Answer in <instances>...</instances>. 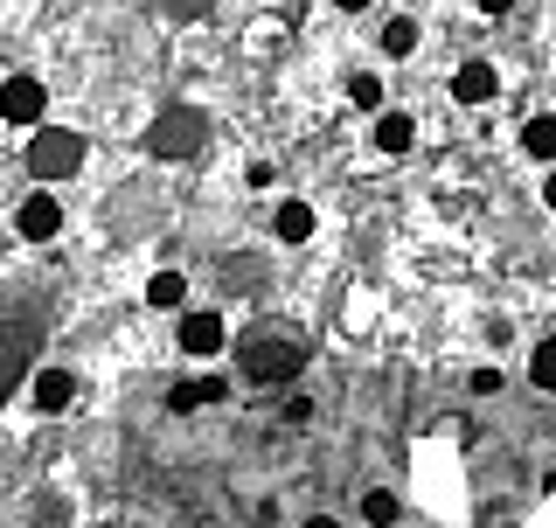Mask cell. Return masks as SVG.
Segmentation results:
<instances>
[{"instance_id":"cell-18","label":"cell","mask_w":556,"mask_h":528,"mask_svg":"<svg viewBox=\"0 0 556 528\" xmlns=\"http://www.w3.org/2000/svg\"><path fill=\"white\" fill-rule=\"evenodd\" d=\"M348 104H362V112H382V77H376V70H355V77H348Z\"/></svg>"},{"instance_id":"cell-20","label":"cell","mask_w":556,"mask_h":528,"mask_svg":"<svg viewBox=\"0 0 556 528\" xmlns=\"http://www.w3.org/2000/svg\"><path fill=\"white\" fill-rule=\"evenodd\" d=\"M243 188H251V196H271V188H278V167L271 161H251V167H243Z\"/></svg>"},{"instance_id":"cell-22","label":"cell","mask_w":556,"mask_h":528,"mask_svg":"<svg viewBox=\"0 0 556 528\" xmlns=\"http://www.w3.org/2000/svg\"><path fill=\"white\" fill-rule=\"evenodd\" d=\"M286 425H313V397H286Z\"/></svg>"},{"instance_id":"cell-12","label":"cell","mask_w":556,"mask_h":528,"mask_svg":"<svg viewBox=\"0 0 556 528\" xmlns=\"http://www.w3.org/2000/svg\"><path fill=\"white\" fill-rule=\"evenodd\" d=\"M417 42H425V28H417L410 14H390V22L376 28V49H382V56H390V63H404V56H417Z\"/></svg>"},{"instance_id":"cell-5","label":"cell","mask_w":556,"mask_h":528,"mask_svg":"<svg viewBox=\"0 0 556 528\" xmlns=\"http://www.w3.org/2000/svg\"><path fill=\"white\" fill-rule=\"evenodd\" d=\"M14 237H22V243H56V237H63V202H56V188H42V181L28 188L22 209H14Z\"/></svg>"},{"instance_id":"cell-25","label":"cell","mask_w":556,"mask_h":528,"mask_svg":"<svg viewBox=\"0 0 556 528\" xmlns=\"http://www.w3.org/2000/svg\"><path fill=\"white\" fill-rule=\"evenodd\" d=\"M334 8H341V14H369L376 0H334Z\"/></svg>"},{"instance_id":"cell-6","label":"cell","mask_w":556,"mask_h":528,"mask_svg":"<svg viewBox=\"0 0 556 528\" xmlns=\"http://www.w3.org/2000/svg\"><path fill=\"white\" fill-rule=\"evenodd\" d=\"M42 112H49V84L35 77V70H14L8 84H0V118H8V126H42Z\"/></svg>"},{"instance_id":"cell-16","label":"cell","mask_w":556,"mask_h":528,"mask_svg":"<svg viewBox=\"0 0 556 528\" xmlns=\"http://www.w3.org/2000/svg\"><path fill=\"white\" fill-rule=\"evenodd\" d=\"M521 153H529V161H556V112H535L529 126H521Z\"/></svg>"},{"instance_id":"cell-11","label":"cell","mask_w":556,"mask_h":528,"mask_svg":"<svg viewBox=\"0 0 556 528\" xmlns=\"http://www.w3.org/2000/svg\"><path fill=\"white\" fill-rule=\"evenodd\" d=\"M313 230H320V216H313V202L286 196V202L271 209V237H278V243H313Z\"/></svg>"},{"instance_id":"cell-21","label":"cell","mask_w":556,"mask_h":528,"mask_svg":"<svg viewBox=\"0 0 556 528\" xmlns=\"http://www.w3.org/2000/svg\"><path fill=\"white\" fill-rule=\"evenodd\" d=\"M161 8H167V22H208L216 0H161Z\"/></svg>"},{"instance_id":"cell-10","label":"cell","mask_w":556,"mask_h":528,"mask_svg":"<svg viewBox=\"0 0 556 528\" xmlns=\"http://www.w3.org/2000/svg\"><path fill=\"white\" fill-rule=\"evenodd\" d=\"M28 397H35V411H42V417H63L70 403H77V376H70V368H35Z\"/></svg>"},{"instance_id":"cell-17","label":"cell","mask_w":556,"mask_h":528,"mask_svg":"<svg viewBox=\"0 0 556 528\" xmlns=\"http://www.w3.org/2000/svg\"><path fill=\"white\" fill-rule=\"evenodd\" d=\"M529 382H535L543 397H556V334H543V341L529 348Z\"/></svg>"},{"instance_id":"cell-14","label":"cell","mask_w":556,"mask_h":528,"mask_svg":"<svg viewBox=\"0 0 556 528\" xmlns=\"http://www.w3.org/2000/svg\"><path fill=\"white\" fill-rule=\"evenodd\" d=\"M147 306L153 313H181L188 306V272H174V264H167V272H153L147 278Z\"/></svg>"},{"instance_id":"cell-2","label":"cell","mask_w":556,"mask_h":528,"mask_svg":"<svg viewBox=\"0 0 556 528\" xmlns=\"http://www.w3.org/2000/svg\"><path fill=\"white\" fill-rule=\"evenodd\" d=\"M84 161H91V147H84V133L70 126H28V174L42 188L70 181V174H84Z\"/></svg>"},{"instance_id":"cell-1","label":"cell","mask_w":556,"mask_h":528,"mask_svg":"<svg viewBox=\"0 0 556 528\" xmlns=\"http://www.w3.org/2000/svg\"><path fill=\"white\" fill-rule=\"evenodd\" d=\"M313 362V341L292 320H257L251 334H237V376L257 390H286L300 382V368Z\"/></svg>"},{"instance_id":"cell-23","label":"cell","mask_w":556,"mask_h":528,"mask_svg":"<svg viewBox=\"0 0 556 528\" xmlns=\"http://www.w3.org/2000/svg\"><path fill=\"white\" fill-rule=\"evenodd\" d=\"M473 8L486 14V22H501V14H508V8H515V0H473Z\"/></svg>"},{"instance_id":"cell-4","label":"cell","mask_w":556,"mask_h":528,"mask_svg":"<svg viewBox=\"0 0 556 528\" xmlns=\"http://www.w3.org/2000/svg\"><path fill=\"white\" fill-rule=\"evenodd\" d=\"M35 341H42V334H35V313H8V320H0V403L28 382Z\"/></svg>"},{"instance_id":"cell-9","label":"cell","mask_w":556,"mask_h":528,"mask_svg":"<svg viewBox=\"0 0 556 528\" xmlns=\"http://www.w3.org/2000/svg\"><path fill=\"white\" fill-rule=\"evenodd\" d=\"M223 397H230V376H181L167 390V411L188 417V411H208V403H223Z\"/></svg>"},{"instance_id":"cell-8","label":"cell","mask_w":556,"mask_h":528,"mask_svg":"<svg viewBox=\"0 0 556 528\" xmlns=\"http://www.w3.org/2000/svg\"><path fill=\"white\" fill-rule=\"evenodd\" d=\"M501 98V70L486 56H466L459 70H452V104H466V112H486V104Z\"/></svg>"},{"instance_id":"cell-26","label":"cell","mask_w":556,"mask_h":528,"mask_svg":"<svg viewBox=\"0 0 556 528\" xmlns=\"http://www.w3.org/2000/svg\"><path fill=\"white\" fill-rule=\"evenodd\" d=\"M300 528H341V521H334V515H306Z\"/></svg>"},{"instance_id":"cell-19","label":"cell","mask_w":556,"mask_h":528,"mask_svg":"<svg viewBox=\"0 0 556 528\" xmlns=\"http://www.w3.org/2000/svg\"><path fill=\"white\" fill-rule=\"evenodd\" d=\"M466 390H473V397H501V390H508L501 362H480V368H466Z\"/></svg>"},{"instance_id":"cell-24","label":"cell","mask_w":556,"mask_h":528,"mask_svg":"<svg viewBox=\"0 0 556 528\" xmlns=\"http://www.w3.org/2000/svg\"><path fill=\"white\" fill-rule=\"evenodd\" d=\"M543 209H556V161H549V174H543Z\"/></svg>"},{"instance_id":"cell-7","label":"cell","mask_w":556,"mask_h":528,"mask_svg":"<svg viewBox=\"0 0 556 528\" xmlns=\"http://www.w3.org/2000/svg\"><path fill=\"white\" fill-rule=\"evenodd\" d=\"M174 341H181V355H195V362H216L223 348H230V320L223 313H181V327H174Z\"/></svg>"},{"instance_id":"cell-15","label":"cell","mask_w":556,"mask_h":528,"mask_svg":"<svg viewBox=\"0 0 556 528\" xmlns=\"http://www.w3.org/2000/svg\"><path fill=\"white\" fill-rule=\"evenodd\" d=\"M362 521H369V528H396V521H404V494H396V487H369V494H362Z\"/></svg>"},{"instance_id":"cell-3","label":"cell","mask_w":556,"mask_h":528,"mask_svg":"<svg viewBox=\"0 0 556 528\" xmlns=\"http://www.w3.org/2000/svg\"><path fill=\"white\" fill-rule=\"evenodd\" d=\"M202 147H208V118L195 112V104H174V112H161L147 126V153H153V161H195Z\"/></svg>"},{"instance_id":"cell-13","label":"cell","mask_w":556,"mask_h":528,"mask_svg":"<svg viewBox=\"0 0 556 528\" xmlns=\"http://www.w3.org/2000/svg\"><path fill=\"white\" fill-rule=\"evenodd\" d=\"M417 147V118L410 112H376V153H410Z\"/></svg>"}]
</instances>
